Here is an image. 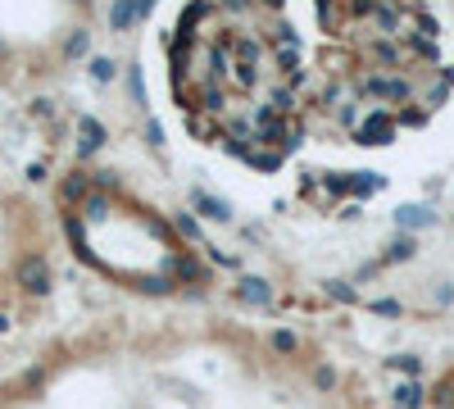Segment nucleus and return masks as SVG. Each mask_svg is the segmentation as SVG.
Segmentation results:
<instances>
[{
    "instance_id": "obj_1",
    "label": "nucleus",
    "mask_w": 454,
    "mask_h": 409,
    "mask_svg": "<svg viewBox=\"0 0 454 409\" xmlns=\"http://www.w3.org/2000/svg\"><path fill=\"white\" fill-rule=\"evenodd\" d=\"M23 282H28V291H46V264L41 259H28V264H23Z\"/></svg>"
},
{
    "instance_id": "obj_2",
    "label": "nucleus",
    "mask_w": 454,
    "mask_h": 409,
    "mask_svg": "<svg viewBox=\"0 0 454 409\" xmlns=\"http://www.w3.org/2000/svg\"><path fill=\"white\" fill-rule=\"evenodd\" d=\"M241 301H250V305H268V287H264V282H241Z\"/></svg>"
},
{
    "instance_id": "obj_3",
    "label": "nucleus",
    "mask_w": 454,
    "mask_h": 409,
    "mask_svg": "<svg viewBox=\"0 0 454 409\" xmlns=\"http://www.w3.org/2000/svg\"><path fill=\"white\" fill-rule=\"evenodd\" d=\"M396 400H400V409H413V405L423 400V391H418V387H413V382H409V387H400V391H396Z\"/></svg>"
},
{
    "instance_id": "obj_4",
    "label": "nucleus",
    "mask_w": 454,
    "mask_h": 409,
    "mask_svg": "<svg viewBox=\"0 0 454 409\" xmlns=\"http://www.w3.org/2000/svg\"><path fill=\"white\" fill-rule=\"evenodd\" d=\"M273 345H277V350H287V355H291V350H296V345H300V341H296V337H291V332H273Z\"/></svg>"
},
{
    "instance_id": "obj_5",
    "label": "nucleus",
    "mask_w": 454,
    "mask_h": 409,
    "mask_svg": "<svg viewBox=\"0 0 454 409\" xmlns=\"http://www.w3.org/2000/svg\"><path fill=\"white\" fill-rule=\"evenodd\" d=\"M396 368H400V373H409V378H413V373H418V359H396Z\"/></svg>"
}]
</instances>
